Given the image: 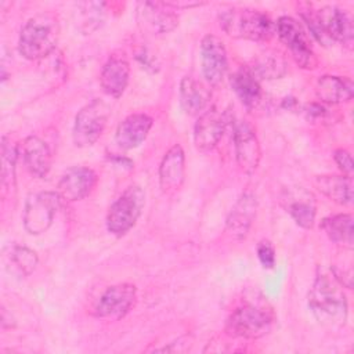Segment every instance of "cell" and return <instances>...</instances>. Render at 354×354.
<instances>
[{
	"mask_svg": "<svg viewBox=\"0 0 354 354\" xmlns=\"http://www.w3.org/2000/svg\"><path fill=\"white\" fill-rule=\"evenodd\" d=\"M227 126L225 113L217 106L203 111L194 127V142L199 151H212L221 140Z\"/></svg>",
	"mask_w": 354,
	"mask_h": 354,
	"instance_id": "12",
	"label": "cell"
},
{
	"mask_svg": "<svg viewBox=\"0 0 354 354\" xmlns=\"http://www.w3.org/2000/svg\"><path fill=\"white\" fill-rule=\"evenodd\" d=\"M109 115V106L98 98L86 104L75 118L72 134L75 145L82 148L93 145L101 137Z\"/></svg>",
	"mask_w": 354,
	"mask_h": 354,
	"instance_id": "7",
	"label": "cell"
},
{
	"mask_svg": "<svg viewBox=\"0 0 354 354\" xmlns=\"http://www.w3.org/2000/svg\"><path fill=\"white\" fill-rule=\"evenodd\" d=\"M308 307L317 321L328 328H340L347 321L348 304L342 285L329 275L321 272L308 293Z\"/></svg>",
	"mask_w": 354,
	"mask_h": 354,
	"instance_id": "1",
	"label": "cell"
},
{
	"mask_svg": "<svg viewBox=\"0 0 354 354\" xmlns=\"http://www.w3.org/2000/svg\"><path fill=\"white\" fill-rule=\"evenodd\" d=\"M129 76H130V65L126 55L123 53H115L105 62L101 71L100 83L102 90L108 95L113 98H119L127 87Z\"/></svg>",
	"mask_w": 354,
	"mask_h": 354,
	"instance_id": "17",
	"label": "cell"
},
{
	"mask_svg": "<svg viewBox=\"0 0 354 354\" xmlns=\"http://www.w3.org/2000/svg\"><path fill=\"white\" fill-rule=\"evenodd\" d=\"M333 158H335V162L339 166V169L343 171V174L351 177V174L354 171V163H353L351 153L347 149L340 148L333 152Z\"/></svg>",
	"mask_w": 354,
	"mask_h": 354,
	"instance_id": "31",
	"label": "cell"
},
{
	"mask_svg": "<svg viewBox=\"0 0 354 354\" xmlns=\"http://www.w3.org/2000/svg\"><path fill=\"white\" fill-rule=\"evenodd\" d=\"M59 37V24L53 12H40L22 26L18 39L19 54L37 61L54 51Z\"/></svg>",
	"mask_w": 354,
	"mask_h": 354,
	"instance_id": "2",
	"label": "cell"
},
{
	"mask_svg": "<svg viewBox=\"0 0 354 354\" xmlns=\"http://www.w3.org/2000/svg\"><path fill=\"white\" fill-rule=\"evenodd\" d=\"M313 14L328 41L335 40L343 44L353 41V19L346 10L336 6H325Z\"/></svg>",
	"mask_w": 354,
	"mask_h": 354,
	"instance_id": "10",
	"label": "cell"
},
{
	"mask_svg": "<svg viewBox=\"0 0 354 354\" xmlns=\"http://www.w3.org/2000/svg\"><path fill=\"white\" fill-rule=\"evenodd\" d=\"M256 212H257V198L253 192L246 191L243 192L235 205L232 206L228 217H227V232L241 241L243 239L254 218H256Z\"/></svg>",
	"mask_w": 354,
	"mask_h": 354,
	"instance_id": "16",
	"label": "cell"
},
{
	"mask_svg": "<svg viewBox=\"0 0 354 354\" xmlns=\"http://www.w3.org/2000/svg\"><path fill=\"white\" fill-rule=\"evenodd\" d=\"M202 73L210 86H218L228 69L227 50L223 40L214 35H206L201 41Z\"/></svg>",
	"mask_w": 354,
	"mask_h": 354,
	"instance_id": "11",
	"label": "cell"
},
{
	"mask_svg": "<svg viewBox=\"0 0 354 354\" xmlns=\"http://www.w3.org/2000/svg\"><path fill=\"white\" fill-rule=\"evenodd\" d=\"M152 118L147 113H131L124 118L115 134L116 144L122 149H133L137 148L142 141L147 138L151 127H152Z\"/></svg>",
	"mask_w": 354,
	"mask_h": 354,
	"instance_id": "20",
	"label": "cell"
},
{
	"mask_svg": "<svg viewBox=\"0 0 354 354\" xmlns=\"http://www.w3.org/2000/svg\"><path fill=\"white\" fill-rule=\"evenodd\" d=\"M97 180L98 177L93 169L86 166H73L62 174L57 192L64 201H80L91 194Z\"/></svg>",
	"mask_w": 354,
	"mask_h": 354,
	"instance_id": "13",
	"label": "cell"
},
{
	"mask_svg": "<svg viewBox=\"0 0 354 354\" xmlns=\"http://www.w3.org/2000/svg\"><path fill=\"white\" fill-rule=\"evenodd\" d=\"M306 113H307V116L311 118V119H319V118H324V116L328 113V111H326V108L322 106L321 104H315V102H314V104L307 105Z\"/></svg>",
	"mask_w": 354,
	"mask_h": 354,
	"instance_id": "32",
	"label": "cell"
},
{
	"mask_svg": "<svg viewBox=\"0 0 354 354\" xmlns=\"http://www.w3.org/2000/svg\"><path fill=\"white\" fill-rule=\"evenodd\" d=\"M257 257L264 268H272L275 266V249L268 241H261L257 245Z\"/></svg>",
	"mask_w": 354,
	"mask_h": 354,
	"instance_id": "30",
	"label": "cell"
},
{
	"mask_svg": "<svg viewBox=\"0 0 354 354\" xmlns=\"http://www.w3.org/2000/svg\"><path fill=\"white\" fill-rule=\"evenodd\" d=\"M315 187L321 194L337 205L348 206L353 203V178L350 176H317Z\"/></svg>",
	"mask_w": 354,
	"mask_h": 354,
	"instance_id": "25",
	"label": "cell"
},
{
	"mask_svg": "<svg viewBox=\"0 0 354 354\" xmlns=\"http://www.w3.org/2000/svg\"><path fill=\"white\" fill-rule=\"evenodd\" d=\"M234 148L238 165L250 174L253 173L261 158V149L253 127L248 122H239L234 129Z\"/></svg>",
	"mask_w": 354,
	"mask_h": 354,
	"instance_id": "14",
	"label": "cell"
},
{
	"mask_svg": "<svg viewBox=\"0 0 354 354\" xmlns=\"http://www.w3.org/2000/svg\"><path fill=\"white\" fill-rule=\"evenodd\" d=\"M274 319V313L267 304L246 301L231 313L225 330L234 337L259 339L271 330Z\"/></svg>",
	"mask_w": 354,
	"mask_h": 354,
	"instance_id": "4",
	"label": "cell"
},
{
	"mask_svg": "<svg viewBox=\"0 0 354 354\" xmlns=\"http://www.w3.org/2000/svg\"><path fill=\"white\" fill-rule=\"evenodd\" d=\"M137 288L133 283H116L109 286L98 299L94 313L98 318L120 319L134 306Z\"/></svg>",
	"mask_w": 354,
	"mask_h": 354,
	"instance_id": "9",
	"label": "cell"
},
{
	"mask_svg": "<svg viewBox=\"0 0 354 354\" xmlns=\"http://www.w3.org/2000/svg\"><path fill=\"white\" fill-rule=\"evenodd\" d=\"M62 198L58 192L43 191L30 194L25 202L24 227L30 235H39L48 230L61 207Z\"/></svg>",
	"mask_w": 354,
	"mask_h": 354,
	"instance_id": "6",
	"label": "cell"
},
{
	"mask_svg": "<svg viewBox=\"0 0 354 354\" xmlns=\"http://www.w3.org/2000/svg\"><path fill=\"white\" fill-rule=\"evenodd\" d=\"M145 205V192L140 185H130L111 205L106 214V228L111 234L122 236L137 223Z\"/></svg>",
	"mask_w": 354,
	"mask_h": 354,
	"instance_id": "5",
	"label": "cell"
},
{
	"mask_svg": "<svg viewBox=\"0 0 354 354\" xmlns=\"http://www.w3.org/2000/svg\"><path fill=\"white\" fill-rule=\"evenodd\" d=\"M141 6V24L145 29L151 30L152 33H167L177 26L178 18L173 12V10H170L171 7L167 3L147 1Z\"/></svg>",
	"mask_w": 354,
	"mask_h": 354,
	"instance_id": "21",
	"label": "cell"
},
{
	"mask_svg": "<svg viewBox=\"0 0 354 354\" xmlns=\"http://www.w3.org/2000/svg\"><path fill=\"white\" fill-rule=\"evenodd\" d=\"M275 33L288 47L290 55L300 68L314 69L318 64L310 40L301 25L292 17H281L275 24Z\"/></svg>",
	"mask_w": 354,
	"mask_h": 354,
	"instance_id": "8",
	"label": "cell"
},
{
	"mask_svg": "<svg viewBox=\"0 0 354 354\" xmlns=\"http://www.w3.org/2000/svg\"><path fill=\"white\" fill-rule=\"evenodd\" d=\"M220 26L235 39L268 41L275 33V24L259 10L232 7L220 12Z\"/></svg>",
	"mask_w": 354,
	"mask_h": 354,
	"instance_id": "3",
	"label": "cell"
},
{
	"mask_svg": "<svg viewBox=\"0 0 354 354\" xmlns=\"http://www.w3.org/2000/svg\"><path fill=\"white\" fill-rule=\"evenodd\" d=\"M19 153L22 155L24 165L32 176L39 178L47 176L51 169L53 156L48 145L40 137H26L19 147Z\"/></svg>",
	"mask_w": 354,
	"mask_h": 354,
	"instance_id": "19",
	"label": "cell"
},
{
	"mask_svg": "<svg viewBox=\"0 0 354 354\" xmlns=\"http://www.w3.org/2000/svg\"><path fill=\"white\" fill-rule=\"evenodd\" d=\"M19 151L7 136L1 138V195L6 198L15 189V165Z\"/></svg>",
	"mask_w": 354,
	"mask_h": 354,
	"instance_id": "27",
	"label": "cell"
},
{
	"mask_svg": "<svg viewBox=\"0 0 354 354\" xmlns=\"http://www.w3.org/2000/svg\"><path fill=\"white\" fill-rule=\"evenodd\" d=\"M321 228L328 238L343 248H353V216L347 213L333 214L325 217L321 223Z\"/></svg>",
	"mask_w": 354,
	"mask_h": 354,
	"instance_id": "26",
	"label": "cell"
},
{
	"mask_svg": "<svg viewBox=\"0 0 354 354\" xmlns=\"http://www.w3.org/2000/svg\"><path fill=\"white\" fill-rule=\"evenodd\" d=\"M10 263L19 277H28L37 267L39 257L37 253L28 246L14 245L10 252Z\"/></svg>",
	"mask_w": 354,
	"mask_h": 354,
	"instance_id": "29",
	"label": "cell"
},
{
	"mask_svg": "<svg viewBox=\"0 0 354 354\" xmlns=\"http://www.w3.org/2000/svg\"><path fill=\"white\" fill-rule=\"evenodd\" d=\"M230 83L236 97L248 109H253L261 101L260 82L249 66H242L235 71L230 76Z\"/></svg>",
	"mask_w": 354,
	"mask_h": 354,
	"instance_id": "24",
	"label": "cell"
},
{
	"mask_svg": "<svg viewBox=\"0 0 354 354\" xmlns=\"http://www.w3.org/2000/svg\"><path fill=\"white\" fill-rule=\"evenodd\" d=\"M315 93L321 102L330 105L342 104L353 98L354 84L348 77L324 75L317 80Z\"/></svg>",
	"mask_w": 354,
	"mask_h": 354,
	"instance_id": "22",
	"label": "cell"
},
{
	"mask_svg": "<svg viewBox=\"0 0 354 354\" xmlns=\"http://www.w3.org/2000/svg\"><path fill=\"white\" fill-rule=\"evenodd\" d=\"M249 68L257 79H279L286 73V61L281 53L271 50L260 54Z\"/></svg>",
	"mask_w": 354,
	"mask_h": 354,
	"instance_id": "28",
	"label": "cell"
},
{
	"mask_svg": "<svg viewBox=\"0 0 354 354\" xmlns=\"http://www.w3.org/2000/svg\"><path fill=\"white\" fill-rule=\"evenodd\" d=\"M286 212L301 228H311L315 221L317 206L314 195L303 187L286 188L281 198Z\"/></svg>",
	"mask_w": 354,
	"mask_h": 354,
	"instance_id": "15",
	"label": "cell"
},
{
	"mask_svg": "<svg viewBox=\"0 0 354 354\" xmlns=\"http://www.w3.org/2000/svg\"><path fill=\"white\" fill-rule=\"evenodd\" d=\"M210 90L199 80L185 76L180 82V104L187 115H201L210 100Z\"/></svg>",
	"mask_w": 354,
	"mask_h": 354,
	"instance_id": "23",
	"label": "cell"
},
{
	"mask_svg": "<svg viewBox=\"0 0 354 354\" xmlns=\"http://www.w3.org/2000/svg\"><path fill=\"white\" fill-rule=\"evenodd\" d=\"M185 180V155L181 145H173L159 166V183L163 192L170 194L181 188Z\"/></svg>",
	"mask_w": 354,
	"mask_h": 354,
	"instance_id": "18",
	"label": "cell"
}]
</instances>
